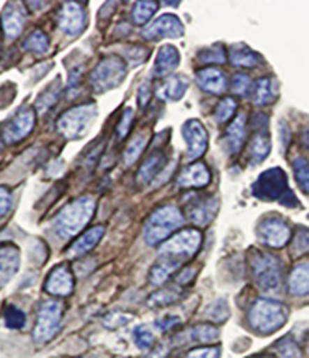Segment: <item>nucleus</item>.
<instances>
[{
    "label": "nucleus",
    "mask_w": 309,
    "mask_h": 358,
    "mask_svg": "<svg viewBox=\"0 0 309 358\" xmlns=\"http://www.w3.org/2000/svg\"><path fill=\"white\" fill-rule=\"evenodd\" d=\"M187 88H189V80H187L186 77H180V75H176V77H171V79L165 80L160 86L157 88L156 93H157V97L163 101L175 102V101H180L184 97Z\"/></svg>",
    "instance_id": "nucleus-24"
},
{
    "label": "nucleus",
    "mask_w": 309,
    "mask_h": 358,
    "mask_svg": "<svg viewBox=\"0 0 309 358\" xmlns=\"http://www.w3.org/2000/svg\"><path fill=\"white\" fill-rule=\"evenodd\" d=\"M236 110H237V102L232 98H225L219 102V106L216 107V111H214V118H216L219 124H223V122H227L232 118Z\"/></svg>",
    "instance_id": "nucleus-44"
},
{
    "label": "nucleus",
    "mask_w": 309,
    "mask_h": 358,
    "mask_svg": "<svg viewBox=\"0 0 309 358\" xmlns=\"http://www.w3.org/2000/svg\"><path fill=\"white\" fill-rule=\"evenodd\" d=\"M178 324H180V318L174 316V315H167V316H165L162 319H158V321L156 322V327L158 329H162V332H167V329L174 328Z\"/></svg>",
    "instance_id": "nucleus-51"
},
{
    "label": "nucleus",
    "mask_w": 309,
    "mask_h": 358,
    "mask_svg": "<svg viewBox=\"0 0 309 358\" xmlns=\"http://www.w3.org/2000/svg\"><path fill=\"white\" fill-rule=\"evenodd\" d=\"M289 128L287 125L285 120L279 122V139H280V145H282V153L288 148L289 145Z\"/></svg>",
    "instance_id": "nucleus-53"
},
{
    "label": "nucleus",
    "mask_w": 309,
    "mask_h": 358,
    "mask_svg": "<svg viewBox=\"0 0 309 358\" xmlns=\"http://www.w3.org/2000/svg\"><path fill=\"white\" fill-rule=\"evenodd\" d=\"M184 342H195V343H213L219 338V329L210 324H201L192 327L189 332H186L181 336Z\"/></svg>",
    "instance_id": "nucleus-31"
},
{
    "label": "nucleus",
    "mask_w": 309,
    "mask_h": 358,
    "mask_svg": "<svg viewBox=\"0 0 309 358\" xmlns=\"http://www.w3.org/2000/svg\"><path fill=\"white\" fill-rule=\"evenodd\" d=\"M201 242L202 235L199 231L184 229L163 244L160 249V254L162 256L174 258L178 260H181L184 258H192L193 254L199 250Z\"/></svg>",
    "instance_id": "nucleus-9"
},
{
    "label": "nucleus",
    "mask_w": 309,
    "mask_h": 358,
    "mask_svg": "<svg viewBox=\"0 0 309 358\" xmlns=\"http://www.w3.org/2000/svg\"><path fill=\"white\" fill-rule=\"evenodd\" d=\"M288 288L294 297L309 295V262H301L294 267L289 274Z\"/></svg>",
    "instance_id": "nucleus-27"
},
{
    "label": "nucleus",
    "mask_w": 309,
    "mask_h": 358,
    "mask_svg": "<svg viewBox=\"0 0 309 358\" xmlns=\"http://www.w3.org/2000/svg\"><path fill=\"white\" fill-rule=\"evenodd\" d=\"M167 354H169V346L166 343L163 345H158L153 352H149L145 358H166Z\"/></svg>",
    "instance_id": "nucleus-55"
},
{
    "label": "nucleus",
    "mask_w": 309,
    "mask_h": 358,
    "mask_svg": "<svg viewBox=\"0 0 309 358\" xmlns=\"http://www.w3.org/2000/svg\"><path fill=\"white\" fill-rule=\"evenodd\" d=\"M183 223L184 219L180 210L174 205H165L162 208L156 210L146 221L144 231L145 241L149 246H157V244L163 242L169 237L174 231L181 228Z\"/></svg>",
    "instance_id": "nucleus-4"
},
{
    "label": "nucleus",
    "mask_w": 309,
    "mask_h": 358,
    "mask_svg": "<svg viewBox=\"0 0 309 358\" xmlns=\"http://www.w3.org/2000/svg\"><path fill=\"white\" fill-rule=\"evenodd\" d=\"M289 192L287 175L279 167L269 169L263 172L252 185V194L259 201L273 202L279 201Z\"/></svg>",
    "instance_id": "nucleus-8"
},
{
    "label": "nucleus",
    "mask_w": 309,
    "mask_h": 358,
    "mask_svg": "<svg viewBox=\"0 0 309 358\" xmlns=\"http://www.w3.org/2000/svg\"><path fill=\"white\" fill-rule=\"evenodd\" d=\"M97 106L88 102L65 111L58 120L59 133L68 140H77L88 133L92 122L97 119Z\"/></svg>",
    "instance_id": "nucleus-5"
},
{
    "label": "nucleus",
    "mask_w": 309,
    "mask_h": 358,
    "mask_svg": "<svg viewBox=\"0 0 309 358\" xmlns=\"http://www.w3.org/2000/svg\"><path fill=\"white\" fill-rule=\"evenodd\" d=\"M205 318L210 319L211 322H218V324H223L227 319L229 318V306L228 301L225 298H218L205 310Z\"/></svg>",
    "instance_id": "nucleus-34"
},
{
    "label": "nucleus",
    "mask_w": 309,
    "mask_h": 358,
    "mask_svg": "<svg viewBox=\"0 0 309 358\" xmlns=\"http://www.w3.org/2000/svg\"><path fill=\"white\" fill-rule=\"evenodd\" d=\"M96 212V199L91 196H83L80 199L68 203L56 215L53 220V231L62 240H68L85 228Z\"/></svg>",
    "instance_id": "nucleus-1"
},
{
    "label": "nucleus",
    "mask_w": 309,
    "mask_h": 358,
    "mask_svg": "<svg viewBox=\"0 0 309 358\" xmlns=\"http://www.w3.org/2000/svg\"><path fill=\"white\" fill-rule=\"evenodd\" d=\"M127 74L126 62L118 56H107L103 59L89 74V83L92 89L98 93H105L118 88Z\"/></svg>",
    "instance_id": "nucleus-6"
},
{
    "label": "nucleus",
    "mask_w": 309,
    "mask_h": 358,
    "mask_svg": "<svg viewBox=\"0 0 309 358\" xmlns=\"http://www.w3.org/2000/svg\"><path fill=\"white\" fill-rule=\"evenodd\" d=\"M257 237L267 247L282 249L292 237V231L284 219L278 215H270L258 224Z\"/></svg>",
    "instance_id": "nucleus-10"
},
{
    "label": "nucleus",
    "mask_w": 309,
    "mask_h": 358,
    "mask_svg": "<svg viewBox=\"0 0 309 358\" xmlns=\"http://www.w3.org/2000/svg\"><path fill=\"white\" fill-rule=\"evenodd\" d=\"M252 88H254V83H252L250 77L248 74H236L232 79V91L234 93H237L240 97H246L249 92H252Z\"/></svg>",
    "instance_id": "nucleus-45"
},
{
    "label": "nucleus",
    "mask_w": 309,
    "mask_h": 358,
    "mask_svg": "<svg viewBox=\"0 0 309 358\" xmlns=\"http://www.w3.org/2000/svg\"><path fill=\"white\" fill-rule=\"evenodd\" d=\"M146 142H148L146 134H144V133H139L133 137V140L128 143V146L126 148V153H124V163L127 166L133 164L136 159L140 157V154L144 153Z\"/></svg>",
    "instance_id": "nucleus-37"
},
{
    "label": "nucleus",
    "mask_w": 309,
    "mask_h": 358,
    "mask_svg": "<svg viewBox=\"0 0 309 358\" xmlns=\"http://www.w3.org/2000/svg\"><path fill=\"white\" fill-rule=\"evenodd\" d=\"M196 83L202 91L214 95H222L228 88L227 75L218 68H204L196 72Z\"/></svg>",
    "instance_id": "nucleus-21"
},
{
    "label": "nucleus",
    "mask_w": 309,
    "mask_h": 358,
    "mask_svg": "<svg viewBox=\"0 0 309 358\" xmlns=\"http://www.w3.org/2000/svg\"><path fill=\"white\" fill-rule=\"evenodd\" d=\"M166 162H167V158L163 153H160V150L153 153L145 159V163L140 166V169H139L137 184L142 185V187L148 185L158 173H160V171L165 167Z\"/></svg>",
    "instance_id": "nucleus-25"
},
{
    "label": "nucleus",
    "mask_w": 309,
    "mask_h": 358,
    "mask_svg": "<svg viewBox=\"0 0 309 358\" xmlns=\"http://www.w3.org/2000/svg\"><path fill=\"white\" fill-rule=\"evenodd\" d=\"M27 20L26 9L20 3H8L2 13V27L8 38H17L23 32Z\"/></svg>",
    "instance_id": "nucleus-18"
},
{
    "label": "nucleus",
    "mask_w": 309,
    "mask_h": 358,
    "mask_svg": "<svg viewBox=\"0 0 309 358\" xmlns=\"http://www.w3.org/2000/svg\"><path fill=\"white\" fill-rule=\"evenodd\" d=\"M13 206V196L6 188L0 187V220L5 219Z\"/></svg>",
    "instance_id": "nucleus-49"
},
{
    "label": "nucleus",
    "mask_w": 309,
    "mask_h": 358,
    "mask_svg": "<svg viewBox=\"0 0 309 358\" xmlns=\"http://www.w3.org/2000/svg\"><path fill=\"white\" fill-rule=\"evenodd\" d=\"M198 59L202 63H225L227 62V52H225L223 45L214 44L202 49L198 53Z\"/></svg>",
    "instance_id": "nucleus-39"
},
{
    "label": "nucleus",
    "mask_w": 309,
    "mask_h": 358,
    "mask_svg": "<svg viewBox=\"0 0 309 358\" xmlns=\"http://www.w3.org/2000/svg\"><path fill=\"white\" fill-rule=\"evenodd\" d=\"M278 97V81L270 77H263L254 83L252 98L257 106H267Z\"/></svg>",
    "instance_id": "nucleus-28"
},
{
    "label": "nucleus",
    "mask_w": 309,
    "mask_h": 358,
    "mask_svg": "<svg viewBox=\"0 0 309 358\" xmlns=\"http://www.w3.org/2000/svg\"><path fill=\"white\" fill-rule=\"evenodd\" d=\"M158 5L156 2H151V0H144V2H137L135 3L133 13H132V18L135 24H145L149 20H151L153 15L156 14Z\"/></svg>",
    "instance_id": "nucleus-35"
},
{
    "label": "nucleus",
    "mask_w": 309,
    "mask_h": 358,
    "mask_svg": "<svg viewBox=\"0 0 309 358\" xmlns=\"http://www.w3.org/2000/svg\"><path fill=\"white\" fill-rule=\"evenodd\" d=\"M133 341L139 350L148 351L153 348L156 338H154V333L151 332V328H149L148 325H139L135 328V332H133Z\"/></svg>",
    "instance_id": "nucleus-40"
},
{
    "label": "nucleus",
    "mask_w": 309,
    "mask_h": 358,
    "mask_svg": "<svg viewBox=\"0 0 309 358\" xmlns=\"http://www.w3.org/2000/svg\"><path fill=\"white\" fill-rule=\"evenodd\" d=\"M59 29L71 38L79 36L86 27V13L79 3H63L58 13Z\"/></svg>",
    "instance_id": "nucleus-13"
},
{
    "label": "nucleus",
    "mask_w": 309,
    "mask_h": 358,
    "mask_svg": "<svg viewBox=\"0 0 309 358\" xmlns=\"http://www.w3.org/2000/svg\"><path fill=\"white\" fill-rule=\"evenodd\" d=\"M180 62H181V54L176 50V47L166 44L160 47V50L157 52L153 74L158 79L166 77V75H169L176 70Z\"/></svg>",
    "instance_id": "nucleus-20"
},
{
    "label": "nucleus",
    "mask_w": 309,
    "mask_h": 358,
    "mask_svg": "<svg viewBox=\"0 0 309 358\" xmlns=\"http://www.w3.org/2000/svg\"><path fill=\"white\" fill-rule=\"evenodd\" d=\"M180 265L181 260L162 256V259L156 263L151 272H149V281H151V285L154 286H162L165 281H167V279L172 277V274L180 268Z\"/></svg>",
    "instance_id": "nucleus-30"
},
{
    "label": "nucleus",
    "mask_w": 309,
    "mask_h": 358,
    "mask_svg": "<svg viewBox=\"0 0 309 358\" xmlns=\"http://www.w3.org/2000/svg\"><path fill=\"white\" fill-rule=\"evenodd\" d=\"M308 251H309V229L299 228L296 232V237L293 240L292 253L294 258H299Z\"/></svg>",
    "instance_id": "nucleus-43"
},
{
    "label": "nucleus",
    "mask_w": 309,
    "mask_h": 358,
    "mask_svg": "<svg viewBox=\"0 0 309 358\" xmlns=\"http://www.w3.org/2000/svg\"><path fill=\"white\" fill-rule=\"evenodd\" d=\"M183 137L187 145V159H198L209 146V134L198 119H189L183 125Z\"/></svg>",
    "instance_id": "nucleus-12"
},
{
    "label": "nucleus",
    "mask_w": 309,
    "mask_h": 358,
    "mask_svg": "<svg viewBox=\"0 0 309 358\" xmlns=\"http://www.w3.org/2000/svg\"><path fill=\"white\" fill-rule=\"evenodd\" d=\"M275 351L280 358H301L302 355L301 348L294 341H292V337H285L282 341H279L275 346Z\"/></svg>",
    "instance_id": "nucleus-42"
},
{
    "label": "nucleus",
    "mask_w": 309,
    "mask_h": 358,
    "mask_svg": "<svg viewBox=\"0 0 309 358\" xmlns=\"http://www.w3.org/2000/svg\"><path fill=\"white\" fill-rule=\"evenodd\" d=\"M103 235H105V228H101V226H97V228L89 229L86 233H83L82 237L70 247L68 256L70 258H77V256H82V254L89 253L92 249H96L97 244L101 241Z\"/></svg>",
    "instance_id": "nucleus-26"
},
{
    "label": "nucleus",
    "mask_w": 309,
    "mask_h": 358,
    "mask_svg": "<svg viewBox=\"0 0 309 358\" xmlns=\"http://www.w3.org/2000/svg\"><path fill=\"white\" fill-rule=\"evenodd\" d=\"M116 358H126V357H116Z\"/></svg>",
    "instance_id": "nucleus-58"
},
{
    "label": "nucleus",
    "mask_w": 309,
    "mask_h": 358,
    "mask_svg": "<svg viewBox=\"0 0 309 358\" xmlns=\"http://www.w3.org/2000/svg\"><path fill=\"white\" fill-rule=\"evenodd\" d=\"M183 35L184 26L180 22V18L172 14H165L158 17L156 22H153L142 32V36L149 41L162 40V38H181Z\"/></svg>",
    "instance_id": "nucleus-15"
},
{
    "label": "nucleus",
    "mask_w": 309,
    "mask_h": 358,
    "mask_svg": "<svg viewBox=\"0 0 309 358\" xmlns=\"http://www.w3.org/2000/svg\"><path fill=\"white\" fill-rule=\"evenodd\" d=\"M181 298V292L176 290L174 288H167V289H162L156 292L148 299V304L151 307H165L176 303L178 299Z\"/></svg>",
    "instance_id": "nucleus-36"
},
{
    "label": "nucleus",
    "mask_w": 309,
    "mask_h": 358,
    "mask_svg": "<svg viewBox=\"0 0 309 358\" xmlns=\"http://www.w3.org/2000/svg\"><path fill=\"white\" fill-rule=\"evenodd\" d=\"M184 358H220V348L219 346L196 348V350L190 351Z\"/></svg>",
    "instance_id": "nucleus-47"
},
{
    "label": "nucleus",
    "mask_w": 309,
    "mask_h": 358,
    "mask_svg": "<svg viewBox=\"0 0 309 358\" xmlns=\"http://www.w3.org/2000/svg\"><path fill=\"white\" fill-rule=\"evenodd\" d=\"M126 52V58L128 59V63L132 65V67L146 59V50L142 49V47H132V49H127Z\"/></svg>",
    "instance_id": "nucleus-50"
},
{
    "label": "nucleus",
    "mask_w": 309,
    "mask_h": 358,
    "mask_svg": "<svg viewBox=\"0 0 309 358\" xmlns=\"http://www.w3.org/2000/svg\"><path fill=\"white\" fill-rule=\"evenodd\" d=\"M293 172L296 181L305 194H309V163L303 157H297L293 162Z\"/></svg>",
    "instance_id": "nucleus-38"
},
{
    "label": "nucleus",
    "mask_w": 309,
    "mask_h": 358,
    "mask_svg": "<svg viewBox=\"0 0 309 358\" xmlns=\"http://www.w3.org/2000/svg\"><path fill=\"white\" fill-rule=\"evenodd\" d=\"M246 140V116L240 113V115L232 120V124L227 130V136H225V143H227V153L229 155H237Z\"/></svg>",
    "instance_id": "nucleus-23"
},
{
    "label": "nucleus",
    "mask_w": 309,
    "mask_h": 358,
    "mask_svg": "<svg viewBox=\"0 0 309 358\" xmlns=\"http://www.w3.org/2000/svg\"><path fill=\"white\" fill-rule=\"evenodd\" d=\"M20 268V250L13 244L0 247V288L8 285Z\"/></svg>",
    "instance_id": "nucleus-19"
},
{
    "label": "nucleus",
    "mask_w": 309,
    "mask_h": 358,
    "mask_svg": "<svg viewBox=\"0 0 309 358\" xmlns=\"http://www.w3.org/2000/svg\"><path fill=\"white\" fill-rule=\"evenodd\" d=\"M149 97H151V84H149V81H145L142 86H140V89H139V95H137L139 106L140 107H145Z\"/></svg>",
    "instance_id": "nucleus-54"
},
{
    "label": "nucleus",
    "mask_w": 309,
    "mask_h": 358,
    "mask_svg": "<svg viewBox=\"0 0 309 358\" xmlns=\"http://www.w3.org/2000/svg\"><path fill=\"white\" fill-rule=\"evenodd\" d=\"M74 277L67 263L54 267L45 280V290L54 297H68L73 294Z\"/></svg>",
    "instance_id": "nucleus-17"
},
{
    "label": "nucleus",
    "mask_w": 309,
    "mask_h": 358,
    "mask_svg": "<svg viewBox=\"0 0 309 358\" xmlns=\"http://www.w3.org/2000/svg\"><path fill=\"white\" fill-rule=\"evenodd\" d=\"M288 309L276 299L259 298L250 306L248 319L252 329L259 334H271L282 328L288 321Z\"/></svg>",
    "instance_id": "nucleus-2"
},
{
    "label": "nucleus",
    "mask_w": 309,
    "mask_h": 358,
    "mask_svg": "<svg viewBox=\"0 0 309 358\" xmlns=\"http://www.w3.org/2000/svg\"><path fill=\"white\" fill-rule=\"evenodd\" d=\"M211 181V173L204 163H195L186 167L176 179V184L181 188H201L207 187Z\"/></svg>",
    "instance_id": "nucleus-22"
},
{
    "label": "nucleus",
    "mask_w": 309,
    "mask_h": 358,
    "mask_svg": "<svg viewBox=\"0 0 309 358\" xmlns=\"http://www.w3.org/2000/svg\"><path fill=\"white\" fill-rule=\"evenodd\" d=\"M196 276V270L195 268H184L180 274L176 277V283L181 286H187L189 283H192V280Z\"/></svg>",
    "instance_id": "nucleus-52"
},
{
    "label": "nucleus",
    "mask_w": 309,
    "mask_h": 358,
    "mask_svg": "<svg viewBox=\"0 0 309 358\" xmlns=\"http://www.w3.org/2000/svg\"><path fill=\"white\" fill-rule=\"evenodd\" d=\"M35 127V111L32 107L26 106L18 110L2 128V139L8 145L20 142L32 133Z\"/></svg>",
    "instance_id": "nucleus-11"
},
{
    "label": "nucleus",
    "mask_w": 309,
    "mask_h": 358,
    "mask_svg": "<svg viewBox=\"0 0 309 358\" xmlns=\"http://www.w3.org/2000/svg\"><path fill=\"white\" fill-rule=\"evenodd\" d=\"M218 208L219 201L216 197L196 196L195 199L187 205V214H189V219L196 226H207L213 221L214 217H216Z\"/></svg>",
    "instance_id": "nucleus-16"
},
{
    "label": "nucleus",
    "mask_w": 309,
    "mask_h": 358,
    "mask_svg": "<svg viewBox=\"0 0 309 358\" xmlns=\"http://www.w3.org/2000/svg\"><path fill=\"white\" fill-rule=\"evenodd\" d=\"M302 143H303L305 148L309 149V128L303 131V134H302Z\"/></svg>",
    "instance_id": "nucleus-56"
},
{
    "label": "nucleus",
    "mask_w": 309,
    "mask_h": 358,
    "mask_svg": "<svg viewBox=\"0 0 309 358\" xmlns=\"http://www.w3.org/2000/svg\"><path fill=\"white\" fill-rule=\"evenodd\" d=\"M23 50L36 56H43L49 50V38L43 31H35L24 40Z\"/></svg>",
    "instance_id": "nucleus-33"
},
{
    "label": "nucleus",
    "mask_w": 309,
    "mask_h": 358,
    "mask_svg": "<svg viewBox=\"0 0 309 358\" xmlns=\"http://www.w3.org/2000/svg\"><path fill=\"white\" fill-rule=\"evenodd\" d=\"M249 358H269V357H249Z\"/></svg>",
    "instance_id": "nucleus-57"
},
{
    "label": "nucleus",
    "mask_w": 309,
    "mask_h": 358,
    "mask_svg": "<svg viewBox=\"0 0 309 358\" xmlns=\"http://www.w3.org/2000/svg\"><path fill=\"white\" fill-rule=\"evenodd\" d=\"M229 59L232 65L241 68H255L263 62L261 56L255 53L246 44H236L229 49Z\"/></svg>",
    "instance_id": "nucleus-29"
},
{
    "label": "nucleus",
    "mask_w": 309,
    "mask_h": 358,
    "mask_svg": "<svg viewBox=\"0 0 309 358\" xmlns=\"http://www.w3.org/2000/svg\"><path fill=\"white\" fill-rule=\"evenodd\" d=\"M132 316L124 315V313H110L109 316L105 318V325L110 329H115L119 327H124L130 322Z\"/></svg>",
    "instance_id": "nucleus-48"
},
{
    "label": "nucleus",
    "mask_w": 309,
    "mask_h": 358,
    "mask_svg": "<svg viewBox=\"0 0 309 358\" xmlns=\"http://www.w3.org/2000/svg\"><path fill=\"white\" fill-rule=\"evenodd\" d=\"M63 309L59 301L47 299L38 309L36 324L33 328V341L38 345L50 342L59 333L62 325Z\"/></svg>",
    "instance_id": "nucleus-7"
},
{
    "label": "nucleus",
    "mask_w": 309,
    "mask_h": 358,
    "mask_svg": "<svg viewBox=\"0 0 309 358\" xmlns=\"http://www.w3.org/2000/svg\"><path fill=\"white\" fill-rule=\"evenodd\" d=\"M133 119H135V110L132 107H127L123 113V118H121V120L118 122L116 125V136L118 139H126L130 128H132V124H133Z\"/></svg>",
    "instance_id": "nucleus-46"
},
{
    "label": "nucleus",
    "mask_w": 309,
    "mask_h": 358,
    "mask_svg": "<svg viewBox=\"0 0 309 358\" xmlns=\"http://www.w3.org/2000/svg\"><path fill=\"white\" fill-rule=\"evenodd\" d=\"M252 127H254L255 134L252 136L250 146H249L250 159H252V163L259 164L269 157L270 150H271V142H270V134H269V120L263 115H257L254 122H252Z\"/></svg>",
    "instance_id": "nucleus-14"
},
{
    "label": "nucleus",
    "mask_w": 309,
    "mask_h": 358,
    "mask_svg": "<svg viewBox=\"0 0 309 358\" xmlns=\"http://www.w3.org/2000/svg\"><path fill=\"white\" fill-rule=\"evenodd\" d=\"M250 267L257 286L266 294H273L282 286L284 265L275 254L255 250L250 256Z\"/></svg>",
    "instance_id": "nucleus-3"
},
{
    "label": "nucleus",
    "mask_w": 309,
    "mask_h": 358,
    "mask_svg": "<svg viewBox=\"0 0 309 358\" xmlns=\"http://www.w3.org/2000/svg\"><path fill=\"white\" fill-rule=\"evenodd\" d=\"M5 325L11 329H22L26 325V315L23 310L14 306H8L5 310Z\"/></svg>",
    "instance_id": "nucleus-41"
},
{
    "label": "nucleus",
    "mask_w": 309,
    "mask_h": 358,
    "mask_svg": "<svg viewBox=\"0 0 309 358\" xmlns=\"http://www.w3.org/2000/svg\"><path fill=\"white\" fill-rule=\"evenodd\" d=\"M59 95H61V79H56L50 84V86L41 93L38 101H36V104H35L36 110H38L41 115L45 111H49L56 104V101H58Z\"/></svg>",
    "instance_id": "nucleus-32"
}]
</instances>
